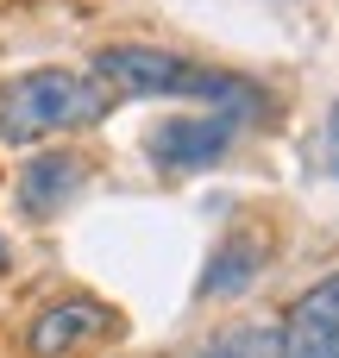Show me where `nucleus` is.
Returning a JSON list of instances; mask_svg holds the SVG:
<instances>
[{"label":"nucleus","instance_id":"obj_1","mask_svg":"<svg viewBox=\"0 0 339 358\" xmlns=\"http://www.w3.org/2000/svg\"><path fill=\"white\" fill-rule=\"evenodd\" d=\"M94 76L107 94H189V101H208L220 113H239L252 107V88L239 76H214L176 50H151V44H113L94 57Z\"/></svg>","mask_w":339,"mask_h":358},{"label":"nucleus","instance_id":"obj_2","mask_svg":"<svg viewBox=\"0 0 339 358\" xmlns=\"http://www.w3.org/2000/svg\"><path fill=\"white\" fill-rule=\"evenodd\" d=\"M107 88L75 76V69H31L19 82H6L0 94V138L6 145H38V138H57V132H75L88 120L107 113Z\"/></svg>","mask_w":339,"mask_h":358},{"label":"nucleus","instance_id":"obj_3","mask_svg":"<svg viewBox=\"0 0 339 358\" xmlns=\"http://www.w3.org/2000/svg\"><path fill=\"white\" fill-rule=\"evenodd\" d=\"M107 334H113V315L101 302H88V296H69V302H57V308H44L31 321L25 346H31V358H75L88 346H101Z\"/></svg>","mask_w":339,"mask_h":358},{"label":"nucleus","instance_id":"obj_4","mask_svg":"<svg viewBox=\"0 0 339 358\" xmlns=\"http://www.w3.org/2000/svg\"><path fill=\"white\" fill-rule=\"evenodd\" d=\"M277 340H283V358H339V277L289 302Z\"/></svg>","mask_w":339,"mask_h":358},{"label":"nucleus","instance_id":"obj_5","mask_svg":"<svg viewBox=\"0 0 339 358\" xmlns=\"http://www.w3.org/2000/svg\"><path fill=\"white\" fill-rule=\"evenodd\" d=\"M233 120L239 113H201V120H170V126H157V138H151V164H164V170H201V164H214L226 145H233Z\"/></svg>","mask_w":339,"mask_h":358},{"label":"nucleus","instance_id":"obj_6","mask_svg":"<svg viewBox=\"0 0 339 358\" xmlns=\"http://www.w3.org/2000/svg\"><path fill=\"white\" fill-rule=\"evenodd\" d=\"M82 176H88V164L75 157V151H44V157H31L25 164V176H19V201H25V214H57L75 189H82Z\"/></svg>","mask_w":339,"mask_h":358},{"label":"nucleus","instance_id":"obj_7","mask_svg":"<svg viewBox=\"0 0 339 358\" xmlns=\"http://www.w3.org/2000/svg\"><path fill=\"white\" fill-rule=\"evenodd\" d=\"M258 271H264V239L258 233H226V245L208 258L201 296H239L245 283H258Z\"/></svg>","mask_w":339,"mask_h":358},{"label":"nucleus","instance_id":"obj_8","mask_svg":"<svg viewBox=\"0 0 339 358\" xmlns=\"http://www.w3.org/2000/svg\"><path fill=\"white\" fill-rule=\"evenodd\" d=\"M201 358H283V340H277V327H233Z\"/></svg>","mask_w":339,"mask_h":358},{"label":"nucleus","instance_id":"obj_9","mask_svg":"<svg viewBox=\"0 0 339 358\" xmlns=\"http://www.w3.org/2000/svg\"><path fill=\"white\" fill-rule=\"evenodd\" d=\"M327 164H333V176H339V101H333V113H327Z\"/></svg>","mask_w":339,"mask_h":358},{"label":"nucleus","instance_id":"obj_10","mask_svg":"<svg viewBox=\"0 0 339 358\" xmlns=\"http://www.w3.org/2000/svg\"><path fill=\"white\" fill-rule=\"evenodd\" d=\"M0 271H6V239H0Z\"/></svg>","mask_w":339,"mask_h":358}]
</instances>
